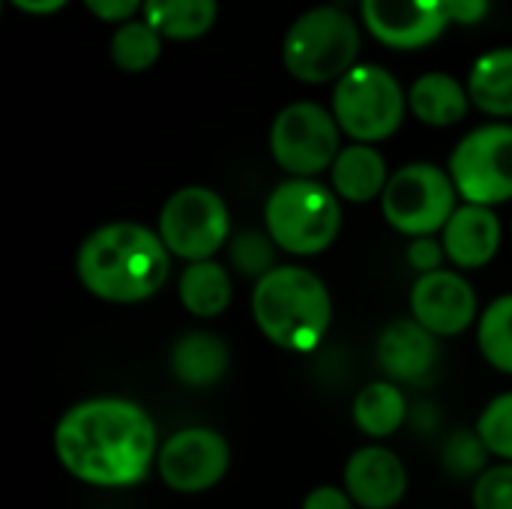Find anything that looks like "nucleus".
I'll use <instances>...</instances> for the list:
<instances>
[{"label": "nucleus", "mask_w": 512, "mask_h": 509, "mask_svg": "<svg viewBox=\"0 0 512 509\" xmlns=\"http://www.w3.org/2000/svg\"><path fill=\"white\" fill-rule=\"evenodd\" d=\"M477 312V291L456 270L438 267L432 273H420L411 288V315L438 339L465 333L477 321Z\"/></svg>", "instance_id": "ddd939ff"}, {"label": "nucleus", "mask_w": 512, "mask_h": 509, "mask_svg": "<svg viewBox=\"0 0 512 509\" xmlns=\"http://www.w3.org/2000/svg\"><path fill=\"white\" fill-rule=\"evenodd\" d=\"M477 345L486 363L512 375V294L492 300L477 324Z\"/></svg>", "instance_id": "393cba45"}, {"label": "nucleus", "mask_w": 512, "mask_h": 509, "mask_svg": "<svg viewBox=\"0 0 512 509\" xmlns=\"http://www.w3.org/2000/svg\"><path fill=\"white\" fill-rule=\"evenodd\" d=\"M378 363L390 381L417 384L438 363V336L426 330L414 315L399 318L378 336Z\"/></svg>", "instance_id": "dca6fc26"}, {"label": "nucleus", "mask_w": 512, "mask_h": 509, "mask_svg": "<svg viewBox=\"0 0 512 509\" xmlns=\"http://www.w3.org/2000/svg\"><path fill=\"white\" fill-rule=\"evenodd\" d=\"M459 189L450 177V168L432 162H408L390 174V183L381 195L384 219L402 237L441 234L453 216Z\"/></svg>", "instance_id": "0eeeda50"}, {"label": "nucleus", "mask_w": 512, "mask_h": 509, "mask_svg": "<svg viewBox=\"0 0 512 509\" xmlns=\"http://www.w3.org/2000/svg\"><path fill=\"white\" fill-rule=\"evenodd\" d=\"M54 450L75 480L102 489L141 483L159 456L150 414L117 396L72 405L54 429Z\"/></svg>", "instance_id": "f257e3e1"}, {"label": "nucleus", "mask_w": 512, "mask_h": 509, "mask_svg": "<svg viewBox=\"0 0 512 509\" xmlns=\"http://www.w3.org/2000/svg\"><path fill=\"white\" fill-rule=\"evenodd\" d=\"M489 15V0H450V18L459 27H474Z\"/></svg>", "instance_id": "473e14b6"}, {"label": "nucleus", "mask_w": 512, "mask_h": 509, "mask_svg": "<svg viewBox=\"0 0 512 509\" xmlns=\"http://www.w3.org/2000/svg\"><path fill=\"white\" fill-rule=\"evenodd\" d=\"M486 456H489V447L483 444L480 432H456L447 441L441 462L453 477H474L483 471Z\"/></svg>", "instance_id": "cd10ccee"}, {"label": "nucleus", "mask_w": 512, "mask_h": 509, "mask_svg": "<svg viewBox=\"0 0 512 509\" xmlns=\"http://www.w3.org/2000/svg\"><path fill=\"white\" fill-rule=\"evenodd\" d=\"M405 258L417 273H432V270L444 267L447 252H444V243L435 240V234H426V237H411Z\"/></svg>", "instance_id": "c756f323"}, {"label": "nucleus", "mask_w": 512, "mask_h": 509, "mask_svg": "<svg viewBox=\"0 0 512 509\" xmlns=\"http://www.w3.org/2000/svg\"><path fill=\"white\" fill-rule=\"evenodd\" d=\"M252 318L276 348L309 354L330 330L333 297L309 267L276 264L252 288Z\"/></svg>", "instance_id": "7ed1b4c3"}, {"label": "nucleus", "mask_w": 512, "mask_h": 509, "mask_svg": "<svg viewBox=\"0 0 512 509\" xmlns=\"http://www.w3.org/2000/svg\"><path fill=\"white\" fill-rule=\"evenodd\" d=\"M471 105L474 102H471L468 84H462L456 75L441 72V69L423 72L408 87V111L423 126H432V129H447V126L462 123Z\"/></svg>", "instance_id": "a211bd4d"}, {"label": "nucleus", "mask_w": 512, "mask_h": 509, "mask_svg": "<svg viewBox=\"0 0 512 509\" xmlns=\"http://www.w3.org/2000/svg\"><path fill=\"white\" fill-rule=\"evenodd\" d=\"M330 108L351 141L381 144L402 129L408 90L390 69L378 63H357L333 84Z\"/></svg>", "instance_id": "423d86ee"}, {"label": "nucleus", "mask_w": 512, "mask_h": 509, "mask_svg": "<svg viewBox=\"0 0 512 509\" xmlns=\"http://www.w3.org/2000/svg\"><path fill=\"white\" fill-rule=\"evenodd\" d=\"M303 509H354V498L348 495V489H336V486H318L306 495Z\"/></svg>", "instance_id": "2f4dec72"}, {"label": "nucleus", "mask_w": 512, "mask_h": 509, "mask_svg": "<svg viewBox=\"0 0 512 509\" xmlns=\"http://www.w3.org/2000/svg\"><path fill=\"white\" fill-rule=\"evenodd\" d=\"M276 252H279V246L273 243L267 228L264 231L246 228L240 234H231V240H228V261H231V267L240 276L255 279V282L276 267Z\"/></svg>", "instance_id": "a878e982"}, {"label": "nucleus", "mask_w": 512, "mask_h": 509, "mask_svg": "<svg viewBox=\"0 0 512 509\" xmlns=\"http://www.w3.org/2000/svg\"><path fill=\"white\" fill-rule=\"evenodd\" d=\"M345 489L363 509H393L408 492V471L387 447H363L345 465Z\"/></svg>", "instance_id": "2eb2a0df"}, {"label": "nucleus", "mask_w": 512, "mask_h": 509, "mask_svg": "<svg viewBox=\"0 0 512 509\" xmlns=\"http://www.w3.org/2000/svg\"><path fill=\"white\" fill-rule=\"evenodd\" d=\"M156 231L168 252L180 261L216 258L231 240V213L225 198L210 186H183L171 192L159 210Z\"/></svg>", "instance_id": "1a4fd4ad"}, {"label": "nucleus", "mask_w": 512, "mask_h": 509, "mask_svg": "<svg viewBox=\"0 0 512 509\" xmlns=\"http://www.w3.org/2000/svg\"><path fill=\"white\" fill-rule=\"evenodd\" d=\"M405 417L408 402L396 381H372L354 399V423L369 438H390Z\"/></svg>", "instance_id": "5701e85b"}, {"label": "nucleus", "mask_w": 512, "mask_h": 509, "mask_svg": "<svg viewBox=\"0 0 512 509\" xmlns=\"http://www.w3.org/2000/svg\"><path fill=\"white\" fill-rule=\"evenodd\" d=\"M390 174L393 171L387 165V156L375 144L351 141L330 165V186L348 204H369L384 195Z\"/></svg>", "instance_id": "f3484780"}, {"label": "nucleus", "mask_w": 512, "mask_h": 509, "mask_svg": "<svg viewBox=\"0 0 512 509\" xmlns=\"http://www.w3.org/2000/svg\"><path fill=\"white\" fill-rule=\"evenodd\" d=\"M363 27L393 51H417L453 24L450 0H360Z\"/></svg>", "instance_id": "f8f14e48"}, {"label": "nucleus", "mask_w": 512, "mask_h": 509, "mask_svg": "<svg viewBox=\"0 0 512 509\" xmlns=\"http://www.w3.org/2000/svg\"><path fill=\"white\" fill-rule=\"evenodd\" d=\"M474 509H512V465L480 474L474 486Z\"/></svg>", "instance_id": "c85d7f7f"}, {"label": "nucleus", "mask_w": 512, "mask_h": 509, "mask_svg": "<svg viewBox=\"0 0 512 509\" xmlns=\"http://www.w3.org/2000/svg\"><path fill=\"white\" fill-rule=\"evenodd\" d=\"M468 93L477 111L495 120L512 117V45L480 54L468 72Z\"/></svg>", "instance_id": "412c9836"}, {"label": "nucleus", "mask_w": 512, "mask_h": 509, "mask_svg": "<svg viewBox=\"0 0 512 509\" xmlns=\"http://www.w3.org/2000/svg\"><path fill=\"white\" fill-rule=\"evenodd\" d=\"M477 432L492 456L512 462V393L495 396L483 408V414L477 420Z\"/></svg>", "instance_id": "bb28decb"}, {"label": "nucleus", "mask_w": 512, "mask_h": 509, "mask_svg": "<svg viewBox=\"0 0 512 509\" xmlns=\"http://www.w3.org/2000/svg\"><path fill=\"white\" fill-rule=\"evenodd\" d=\"M360 48V21L336 3H321L300 12L285 30L282 63L300 84H336L360 63Z\"/></svg>", "instance_id": "20e7f679"}, {"label": "nucleus", "mask_w": 512, "mask_h": 509, "mask_svg": "<svg viewBox=\"0 0 512 509\" xmlns=\"http://www.w3.org/2000/svg\"><path fill=\"white\" fill-rule=\"evenodd\" d=\"M264 228L294 258L321 255L339 240L342 198L318 177H288L267 195Z\"/></svg>", "instance_id": "39448f33"}, {"label": "nucleus", "mask_w": 512, "mask_h": 509, "mask_svg": "<svg viewBox=\"0 0 512 509\" xmlns=\"http://www.w3.org/2000/svg\"><path fill=\"white\" fill-rule=\"evenodd\" d=\"M81 3L93 18L108 21V24H123L135 18L144 6V0H81Z\"/></svg>", "instance_id": "7c9ffc66"}, {"label": "nucleus", "mask_w": 512, "mask_h": 509, "mask_svg": "<svg viewBox=\"0 0 512 509\" xmlns=\"http://www.w3.org/2000/svg\"><path fill=\"white\" fill-rule=\"evenodd\" d=\"M171 252L159 231L138 222H108L90 231L75 255V273L87 294L132 306L156 297L171 276Z\"/></svg>", "instance_id": "f03ea898"}, {"label": "nucleus", "mask_w": 512, "mask_h": 509, "mask_svg": "<svg viewBox=\"0 0 512 509\" xmlns=\"http://www.w3.org/2000/svg\"><path fill=\"white\" fill-rule=\"evenodd\" d=\"M18 12L24 15H54L60 12L69 0H9Z\"/></svg>", "instance_id": "72a5a7b5"}, {"label": "nucleus", "mask_w": 512, "mask_h": 509, "mask_svg": "<svg viewBox=\"0 0 512 509\" xmlns=\"http://www.w3.org/2000/svg\"><path fill=\"white\" fill-rule=\"evenodd\" d=\"M450 177L462 201L498 207L512 201V126L483 123L450 153Z\"/></svg>", "instance_id": "9d476101"}, {"label": "nucleus", "mask_w": 512, "mask_h": 509, "mask_svg": "<svg viewBox=\"0 0 512 509\" xmlns=\"http://www.w3.org/2000/svg\"><path fill=\"white\" fill-rule=\"evenodd\" d=\"M231 351L222 336L207 330L183 333L171 348V372L186 387H213L225 378Z\"/></svg>", "instance_id": "6ab92c4d"}, {"label": "nucleus", "mask_w": 512, "mask_h": 509, "mask_svg": "<svg viewBox=\"0 0 512 509\" xmlns=\"http://www.w3.org/2000/svg\"><path fill=\"white\" fill-rule=\"evenodd\" d=\"M504 228L495 207L486 204H459L441 231L447 261L459 270H483L501 252Z\"/></svg>", "instance_id": "4468645a"}, {"label": "nucleus", "mask_w": 512, "mask_h": 509, "mask_svg": "<svg viewBox=\"0 0 512 509\" xmlns=\"http://www.w3.org/2000/svg\"><path fill=\"white\" fill-rule=\"evenodd\" d=\"M231 465L228 441L216 429L192 426L174 432L156 456L159 477L180 495H198L213 489Z\"/></svg>", "instance_id": "9b49d317"}, {"label": "nucleus", "mask_w": 512, "mask_h": 509, "mask_svg": "<svg viewBox=\"0 0 512 509\" xmlns=\"http://www.w3.org/2000/svg\"><path fill=\"white\" fill-rule=\"evenodd\" d=\"M177 297L180 306L201 318H219L234 297V282L228 267H222L216 258H204V261H186L180 279H177Z\"/></svg>", "instance_id": "aec40b11"}, {"label": "nucleus", "mask_w": 512, "mask_h": 509, "mask_svg": "<svg viewBox=\"0 0 512 509\" xmlns=\"http://www.w3.org/2000/svg\"><path fill=\"white\" fill-rule=\"evenodd\" d=\"M141 18H147L168 42H192L216 27L219 0H144Z\"/></svg>", "instance_id": "4be33fe9"}, {"label": "nucleus", "mask_w": 512, "mask_h": 509, "mask_svg": "<svg viewBox=\"0 0 512 509\" xmlns=\"http://www.w3.org/2000/svg\"><path fill=\"white\" fill-rule=\"evenodd\" d=\"M333 108L300 99L288 102L270 123V153L288 177H318L330 171L342 144Z\"/></svg>", "instance_id": "6e6552de"}, {"label": "nucleus", "mask_w": 512, "mask_h": 509, "mask_svg": "<svg viewBox=\"0 0 512 509\" xmlns=\"http://www.w3.org/2000/svg\"><path fill=\"white\" fill-rule=\"evenodd\" d=\"M168 39L147 21V18H129L114 27L108 39V57L120 72L138 75L156 66L162 57V45Z\"/></svg>", "instance_id": "b1692460"}]
</instances>
